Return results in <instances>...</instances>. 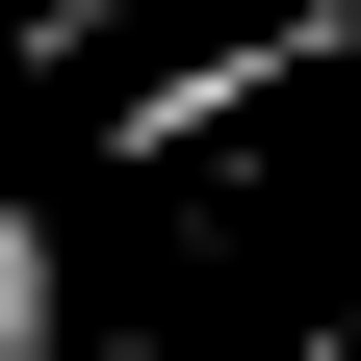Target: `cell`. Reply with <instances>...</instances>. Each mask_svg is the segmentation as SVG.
I'll return each mask as SVG.
<instances>
[{"label":"cell","instance_id":"obj_1","mask_svg":"<svg viewBox=\"0 0 361 361\" xmlns=\"http://www.w3.org/2000/svg\"><path fill=\"white\" fill-rule=\"evenodd\" d=\"M78 336V258H52V207H0V361H52Z\"/></svg>","mask_w":361,"mask_h":361}]
</instances>
